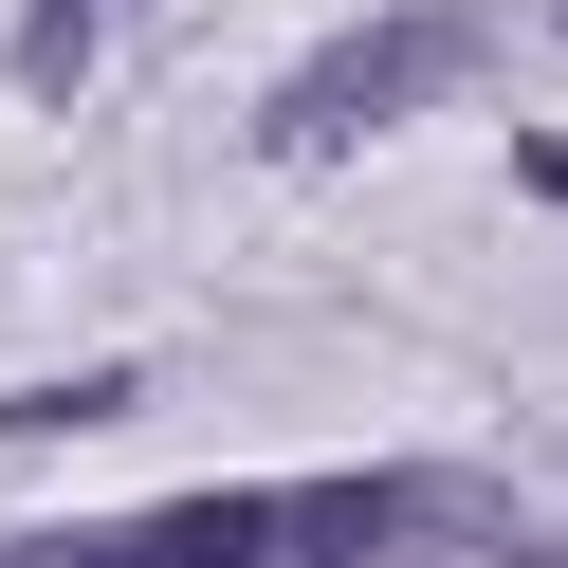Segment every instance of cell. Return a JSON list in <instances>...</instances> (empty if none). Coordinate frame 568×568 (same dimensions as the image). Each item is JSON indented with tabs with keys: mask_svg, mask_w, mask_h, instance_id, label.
<instances>
[{
	"mask_svg": "<svg viewBox=\"0 0 568 568\" xmlns=\"http://www.w3.org/2000/svg\"><path fill=\"white\" fill-rule=\"evenodd\" d=\"M458 74H477V19H458V0H422V19H348L331 55H294V74H275L257 165H331V148H367V129L440 111Z\"/></svg>",
	"mask_w": 568,
	"mask_h": 568,
	"instance_id": "obj_1",
	"label": "cell"
},
{
	"mask_svg": "<svg viewBox=\"0 0 568 568\" xmlns=\"http://www.w3.org/2000/svg\"><path fill=\"white\" fill-rule=\"evenodd\" d=\"M495 514V477H294L275 495V568H385V550H422V531H477Z\"/></svg>",
	"mask_w": 568,
	"mask_h": 568,
	"instance_id": "obj_2",
	"label": "cell"
},
{
	"mask_svg": "<svg viewBox=\"0 0 568 568\" xmlns=\"http://www.w3.org/2000/svg\"><path fill=\"white\" fill-rule=\"evenodd\" d=\"M129 404H148L129 367H74V385H19V404H0V440H74V422H129Z\"/></svg>",
	"mask_w": 568,
	"mask_h": 568,
	"instance_id": "obj_3",
	"label": "cell"
},
{
	"mask_svg": "<svg viewBox=\"0 0 568 568\" xmlns=\"http://www.w3.org/2000/svg\"><path fill=\"white\" fill-rule=\"evenodd\" d=\"M92 19H111V0H38V19H19V92H74L92 74Z\"/></svg>",
	"mask_w": 568,
	"mask_h": 568,
	"instance_id": "obj_4",
	"label": "cell"
},
{
	"mask_svg": "<svg viewBox=\"0 0 568 568\" xmlns=\"http://www.w3.org/2000/svg\"><path fill=\"white\" fill-rule=\"evenodd\" d=\"M55 568H202V550H165V531H129V550H55Z\"/></svg>",
	"mask_w": 568,
	"mask_h": 568,
	"instance_id": "obj_5",
	"label": "cell"
},
{
	"mask_svg": "<svg viewBox=\"0 0 568 568\" xmlns=\"http://www.w3.org/2000/svg\"><path fill=\"white\" fill-rule=\"evenodd\" d=\"M531 202H568V148H550V129H531Z\"/></svg>",
	"mask_w": 568,
	"mask_h": 568,
	"instance_id": "obj_6",
	"label": "cell"
}]
</instances>
